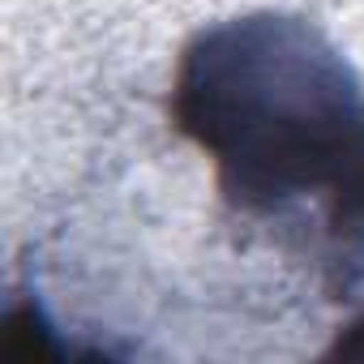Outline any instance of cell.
<instances>
[{"instance_id":"cell-1","label":"cell","mask_w":364,"mask_h":364,"mask_svg":"<svg viewBox=\"0 0 364 364\" xmlns=\"http://www.w3.org/2000/svg\"><path fill=\"white\" fill-rule=\"evenodd\" d=\"M171 116L215 171L223 206L330 300L364 283V86L304 22L279 14L198 31Z\"/></svg>"},{"instance_id":"cell-2","label":"cell","mask_w":364,"mask_h":364,"mask_svg":"<svg viewBox=\"0 0 364 364\" xmlns=\"http://www.w3.org/2000/svg\"><path fill=\"white\" fill-rule=\"evenodd\" d=\"M334 355H343V360H364V313L347 326V334L334 343Z\"/></svg>"}]
</instances>
